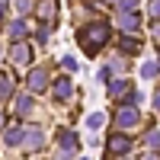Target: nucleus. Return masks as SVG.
Returning a JSON list of instances; mask_svg holds the SVG:
<instances>
[{
    "label": "nucleus",
    "mask_w": 160,
    "mask_h": 160,
    "mask_svg": "<svg viewBox=\"0 0 160 160\" xmlns=\"http://www.w3.org/2000/svg\"><path fill=\"white\" fill-rule=\"evenodd\" d=\"M48 29H51V26H42V29L35 32V38H38V45H45V42H48Z\"/></svg>",
    "instance_id": "22"
},
{
    "label": "nucleus",
    "mask_w": 160,
    "mask_h": 160,
    "mask_svg": "<svg viewBox=\"0 0 160 160\" xmlns=\"http://www.w3.org/2000/svg\"><path fill=\"white\" fill-rule=\"evenodd\" d=\"M58 144H61L64 154H74V151H77V135H74V131H61V135H58Z\"/></svg>",
    "instance_id": "12"
},
{
    "label": "nucleus",
    "mask_w": 160,
    "mask_h": 160,
    "mask_svg": "<svg viewBox=\"0 0 160 160\" xmlns=\"http://www.w3.org/2000/svg\"><path fill=\"white\" fill-rule=\"evenodd\" d=\"M51 93H55V99H71V93H74V83H71V77H58L55 83H51Z\"/></svg>",
    "instance_id": "7"
},
{
    "label": "nucleus",
    "mask_w": 160,
    "mask_h": 160,
    "mask_svg": "<svg viewBox=\"0 0 160 160\" xmlns=\"http://www.w3.org/2000/svg\"><path fill=\"white\" fill-rule=\"evenodd\" d=\"M141 160H160V154H157V151H151V154H144Z\"/></svg>",
    "instance_id": "26"
},
{
    "label": "nucleus",
    "mask_w": 160,
    "mask_h": 160,
    "mask_svg": "<svg viewBox=\"0 0 160 160\" xmlns=\"http://www.w3.org/2000/svg\"><path fill=\"white\" fill-rule=\"evenodd\" d=\"M10 61H13V64H29V61H32V48L26 45V42H13V48H10Z\"/></svg>",
    "instance_id": "6"
},
{
    "label": "nucleus",
    "mask_w": 160,
    "mask_h": 160,
    "mask_svg": "<svg viewBox=\"0 0 160 160\" xmlns=\"http://www.w3.org/2000/svg\"><path fill=\"white\" fill-rule=\"evenodd\" d=\"M122 51L125 55H138L141 51V38L138 35H122Z\"/></svg>",
    "instance_id": "15"
},
{
    "label": "nucleus",
    "mask_w": 160,
    "mask_h": 160,
    "mask_svg": "<svg viewBox=\"0 0 160 160\" xmlns=\"http://www.w3.org/2000/svg\"><path fill=\"white\" fill-rule=\"evenodd\" d=\"M154 35H157V38H160V26H157V29H154Z\"/></svg>",
    "instance_id": "29"
},
{
    "label": "nucleus",
    "mask_w": 160,
    "mask_h": 160,
    "mask_svg": "<svg viewBox=\"0 0 160 160\" xmlns=\"http://www.w3.org/2000/svg\"><path fill=\"white\" fill-rule=\"evenodd\" d=\"M48 71L45 68H35V71H29V77H26V87H29V93H42V90H48Z\"/></svg>",
    "instance_id": "3"
},
{
    "label": "nucleus",
    "mask_w": 160,
    "mask_h": 160,
    "mask_svg": "<svg viewBox=\"0 0 160 160\" xmlns=\"http://www.w3.org/2000/svg\"><path fill=\"white\" fill-rule=\"evenodd\" d=\"M118 3H122V13H135L141 0H118Z\"/></svg>",
    "instance_id": "21"
},
{
    "label": "nucleus",
    "mask_w": 160,
    "mask_h": 160,
    "mask_svg": "<svg viewBox=\"0 0 160 160\" xmlns=\"http://www.w3.org/2000/svg\"><path fill=\"white\" fill-rule=\"evenodd\" d=\"M144 141H148L151 148H157V151H160V131H157V128H151L148 135H144Z\"/></svg>",
    "instance_id": "19"
},
{
    "label": "nucleus",
    "mask_w": 160,
    "mask_h": 160,
    "mask_svg": "<svg viewBox=\"0 0 160 160\" xmlns=\"http://www.w3.org/2000/svg\"><path fill=\"white\" fill-rule=\"evenodd\" d=\"M148 13L154 19H160V0H151V7H148Z\"/></svg>",
    "instance_id": "23"
},
{
    "label": "nucleus",
    "mask_w": 160,
    "mask_h": 160,
    "mask_svg": "<svg viewBox=\"0 0 160 160\" xmlns=\"http://www.w3.org/2000/svg\"><path fill=\"white\" fill-rule=\"evenodd\" d=\"M157 64H160V61H157Z\"/></svg>",
    "instance_id": "32"
},
{
    "label": "nucleus",
    "mask_w": 160,
    "mask_h": 160,
    "mask_svg": "<svg viewBox=\"0 0 160 160\" xmlns=\"http://www.w3.org/2000/svg\"><path fill=\"white\" fill-rule=\"evenodd\" d=\"M42 141H45V135H42V128H38V125H29V128L22 131V148H26V151H38V148H42Z\"/></svg>",
    "instance_id": "5"
},
{
    "label": "nucleus",
    "mask_w": 160,
    "mask_h": 160,
    "mask_svg": "<svg viewBox=\"0 0 160 160\" xmlns=\"http://www.w3.org/2000/svg\"><path fill=\"white\" fill-rule=\"evenodd\" d=\"M102 122H106V115H102V112H93V115L87 118V125H90V131H99V128H102Z\"/></svg>",
    "instance_id": "18"
},
{
    "label": "nucleus",
    "mask_w": 160,
    "mask_h": 160,
    "mask_svg": "<svg viewBox=\"0 0 160 160\" xmlns=\"http://www.w3.org/2000/svg\"><path fill=\"white\" fill-rule=\"evenodd\" d=\"M26 35H29V22H26V19L10 22V38H13V42H22Z\"/></svg>",
    "instance_id": "10"
},
{
    "label": "nucleus",
    "mask_w": 160,
    "mask_h": 160,
    "mask_svg": "<svg viewBox=\"0 0 160 160\" xmlns=\"http://www.w3.org/2000/svg\"><path fill=\"white\" fill-rule=\"evenodd\" d=\"M16 10H19V13H29V10H32V0H16Z\"/></svg>",
    "instance_id": "24"
},
{
    "label": "nucleus",
    "mask_w": 160,
    "mask_h": 160,
    "mask_svg": "<svg viewBox=\"0 0 160 160\" xmlns=\"http://www.w3.org/2000/svg\"><path fill=\"white\" fill-rule=\"evenodd\" d=\"M0 128H3V115H0Z\"/></svg>",
    "instance_id": "31"
},
{
    "label": "nucleus",
    "mask_w": 160,
    "mask_h": 160,
    "mask_svg": "<svg viewBox=\"0 0 160 160\" xmlns=\"http://www.w3.org/2000/svg\"><path fill=\"white\" fill-rule=\"evenodd\" d=\"M96 77H99V80H106V83H109V80H112V68H102V71H99Z\"/></svg>",
    "instance_id": "25"
},
{
    "label": "nucleus",
    "mask_w": 160,
    "mask_h": 160,
    "mask_svg": "<svg viewBox=\"0 0 160 160\" xmlns=\"http://www.w3.org/2000/svg\"><path fill=\"white\" fill-rule=\"evenodd\" d=\"M61 68H64V71H77V58H74V55H64V58H61Z\"/></svg>",
    "instance_id": "20"
},
{
    "label": "nucleus",
    "mask_w": 160,
    "mask_h": 160,
    "mask_svg": "<svg viewBox=\"0 0 160 160\" xmlns=\"http://www.w3.org/2000/svg\"><path fill=\"white\" fill-rule=\"evenodd\" d=\"M109 35H112L109 22L96 19V22H90V26H83V29L77 32V42H80V48H83L87 55H96V51H99L106 42H109Z\"/></svg>",
    "instance_id": "1"
},
{
    "label": "nucleus",
    "mask_w": 160,
    "mask_h": 160,
    "mask_svg": "<svg viewBox=\"0 0 160 160\" xmlns=\"http://www.w3.org/2000/svg\"><path fill=\"white\" fill-rule=\"evenodd\" d=\"M106 3H118V0H106Z\"/></svg>",
    "instance_id": "30"
},
{
    "label": "nucleus",
    "mask_w": 160,
    "mask_h": 160,
    "mask_svg": "<svg viewBox=\"0 0 160 160\" xmlns=\"http://www.w3.org/2000/svg\"><path fill=\"white\" fill-rule=\"evenodd\" d=\"M13 109H16V115H29V112L35 109V102H32V96H29V93H22V96H16Z\"/></svg>",
    "instance_id": "11"
},
{
    "label": "nucleus",
    "mask_w": 160,
    "mask_h": 160,
    "mask_svg": "<svg viewBox=\"0 0 160 160\" xmlns=\"http://www.w3.org/2000/svg\"><path fill=\"white\" fill-rule=\"evenodd\" d=\"M115 125L122 128V135H125V131H131V128L141 125V112L135 109V106H122V109L115 112Z\"/></svg>",
    "instance_id": "2"
},
{
    "label": "nucleus",
    "mask_w": 160,
    "mask_h": 160,
    "mask_svg": "<svg viewBox=\"0 0 160 160\" xmlns=\"http://www.w3.org/2000/svg\"><path fill=\"white\" fill-rule=\"evenodd\" d=\"M131 87H128V80H109V96L118 99V96H128Z\"/></svg>",
    "instance_id": "13"
},
{
    "label": "nucleus",
    "mask_w": 160,
    "mask_h": 160,
    "mask_svg": "<svg viewBox=\"0 0 160 160\" xmlns=\"http://www.w3.org/2000/svg\"><path fill=\"white\" fill-rule=\"evenodd\" d=\"M13 96V83H10V74L0 71V99H10Z\"/></svg>",
    "instance_id": "17"
},
{
    "label": "nucleus",
    "mask_w": 160,
    "mask_h": 160,
    "mask_svg": "<svg viewBox=\"0 0 160 160\" xmlns=\"http://www.w3.org/2000/svg\"><path fill=\"white\" fill-rule=\"evenodd\" d=\"M157 74H160V64H157V61H144V64H141V77H144V80H154Z\"/></svg>",
    "instance_id": "16"
},
{
    "label": "nucleus",
    "mask_w": 160,
    "mask_h": 160,
    "mask_svg": "<svg viewBox=\"0 0 160 160\" xmlns=\"http://www.w3.org/2000/svg\"><path fill=\"white\" fill-rule=\"evenodd\" d=\"M38 19H42L45 26H55V19H58V0H38Z\"/></svg>",
    "instance_id": "4"
},
{
    "label": "nucleus",
    "mask_w": 160,
    "mask_h": 160,
    "mask_svg": "<svg viewBox=\"0 0 160 160\" xmlns=\"http://www.w3.org/2000/svg\"><path fill=\"white\" fill-rule=\"evenodd\" d=\"M3 13H7V7H3V0H0V22H3Z\"/></svg>",
    "instance_id": "28"
},
{
    "label": "nucleus",
    "mask_w": 160,
    "mask_h": 160,
    "mask_svg": "<svg viewBox=\"0 0 160 160\" xmlns=\"http://www.w3.org/2000/svg\"><path fill=\"white\" fill-rule=\"evenodd\" d=\"M118 29H122L125 35H135L141 29V19L135 16V13H122V16H118Z\"/></svg>",
    "instance_id": "9"
},
{
    "label": "nucleus",
    "mask_w": 160,
    "mask_h": 160,
    "mask_svg": "<svg viewBox=\"0 0 160 160\" xmlns=\"http://www.w3.org/2000/svg\"><path fill=\"white\" fill-rule=\"evenodd\" d=\"M109 151L118 154V157H125V154L131 151V138L122 135V131H118V135H112V138H109Z\"/></svg>",
    "instance_id": "8"
},
{
    "label": "nucleus",
    "mask_w": 160,
    "mask_h": 160,
    "mask_svg": "<svg viewBox=\"0 0 160 160\" xmlns=\"http://www.w3.org/2000/svg\"><path fill=\"white\" fill-rule=\"evenodd\" d=\"M154 109H157V112H160V90H157V93H154Z\"/></svg>",
    "instance_id": "27"
},
{
    "label": "nucleus",
    "mask_w": 160,
    "mask_h": 160,
    "mask_svg": "<svg viewBox=\"0 0 160 160\" xmlns=\"http://www.w3.org/2000/svg\"><path fill=\"white\" fill-rule=\"evenodd\" d=\"M3 144H7V148H16V144H22V128H19V125L7 128V131H3Z\"/></svg>",
    "instance_id": "14"
}]
</instances>
